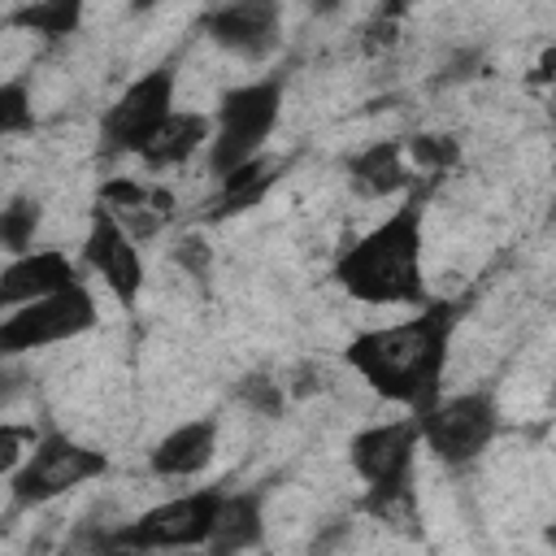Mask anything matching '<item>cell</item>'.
I'll return each instance as SVG.
<instances>
[{
    "instance_id": "cell-1",
    "label": "cell",
    "mask_w": 556,
    "mask_h": 556,
    "mask_svg": "<svg viewBox=\"0 0 556 556\" xmlns=\"http://www.w3.org/2000/svg\"><path fill=\"white\" fill-rule=\"evenodd\" d=\"M460 308V300H426L400 321L356 330L343 348V365L374 395L400 404L404 413H426L443 395Z\"/></svg>"
},
{
    "instance_id": "cell-2",
    "label": "cell",
    "mask_w": 556,
    "mask_h": 556,
    "mask_svg": "<svg viewBox=\"0 0 556 556\" xmlns=\"http://www.w3.org/2000/svg\"><path fill=\"white\" fill-rule=\"evenodd\" d=\"M334 287L374 308L426 304V208L421 191H404V200L374 222L365 235L343 239L330 265Z\"/></svg>"
},
{
    "instance_id": "cell-3",
    "label": "cell",
    "mask_w": 556,
    "mask_h": 556,
    "mask_svg": "<svg viewBox=\"0 0 556 556\" xmlns=\"http://www.w3.org/2000/svg\"><path fill=\"white\" fill-rule=\"evenodd\" d=\"M421 421L417 413L395 421H374L348 439V465L365 482V508L387 517L395 504H408V482L417 469Z\"/></svg>"
},
{
    "instance_id": "cell-4",
    "label": "cell",
    "mask_w": 556,
    "mask_h": 556,
    "mask_svg": "<svg viewBox=\"0 0 556 556\" xmlns=\"http://www.w3.org/2000/svg\"><path fill=\"white\" fill-rule=\"evenodd\" d=\"M282 91H287L282 78H252L243 87H230L217 100L213 139H208V169L217 178L265 152V143L282 117Z\"/></svg>"
},
{
    "instance_id": "cell-5",
    "label": "cell",
    "mask_w": 556,
    "mask_h": 556,
    "mask_svg": "<svg viewBox=\"0 0 556 556\" xmlns=\"http://www.w3.org/2000/svg\"><path fill=\"white\" fill-rule=\"evenodd\" d=\"M109 473V456L61 434V430H43L30 439L26 447V460L4 478L9 482V495L17 508H35V504H48L56 495H70L78 491L83 482L91 478H104Z\"/></svg>"
},
{
    "instance_id": "cell-6",
    "label": "cell",
    "mask_w": 556,
    "mask_h": 556,
    "mask_svg": "<svg viewBox=\"0 0 556 556\" xmlns=\"http://www.w3.org/2000/svg\"><path fill=\"white\" fill-rule=\"evenodd\" d=\"M421 421V447L452 465L465 469L473 465L500 434V400L495 391H456V395H439L426 413H417Z\"/></svg>"
},
{
    "instance_id": "cell-7",
    "label": "cell",
    "mask_w": 556,
    "mask_h": 556,
    "mask_svg": "<svg viewBox=\"0 0 556 556\" xmlns=\"http://www.w3.org/2000/svg\"><path fill=\"white\" fill-rule=\"evenodd\" d=\"M100 321L96 295L87 282L61 287L52 295L26 300L17 308H4L0 321V356H22V352H39L52 343H70L78 334H87Z\"/></svg>"
},
{
    "instance_id": "cell-8",
    "label": "cell",
    "mask_w": 556,
    "mask_h": 556,
    "mask_svg": "<svg viewBox=\"0 0 556 556\" xmlns=\"http://www.w3.org/2000/svg\"><path fill=\"white\" fill-rule=\"evenodd\" d=\"M222 491H191L152 504L135 521H122L100 539V547H122V552H174V547H208L213 521H217Z\"/></svg>"
},
{
    "instance_id": "cell-9",
    "label": "cell",
    "mask_w": 556,
    "mask_h": 556,
    "mask_svg": "<svg viewBox=\"0 0 556 556\" xmlns=\"http://www.w3.org/2000/svg\"><path fill=\"white\" fill-rule=\"evenodd\" d=\"M174 91H178V61L174 56H165L161 65H152L135 83H126V91L104 109V122H100L104 152L139 156L148 148V139L169 122Z\"/></svg>"
},
{
    "instance_id": "cell-10",
    "label": "cell",
    "mask_w": 556,
    "mask_h": 556,
    "mask_svg": "<svg viewBox=\"0 0 556 556\" xmlns=\"http://www.w3.org/2000/svg\"><path fill=\"white\" fill-rule=\"evenodd\" d=\"M83 265L109 287V295L122 308L139 304L143 291V256H139V239L126 230V222L109 208L96 204L91 222H87V239H83Z\"/></svg>"
},
{
    "instance_id": "cell-11",
    "label": "cell",
    "mask_w": 556,
    "mask_h": 556,
    "mask_svg": "<svg viewBox=\"0 0 556 556\" xmlns=\"http://www.w3.org/2000/svg\"><path fill=\"white\" fill-rule=\"evenodd\" d=\"M200 30L239 61H265L282 43V0H222L200 17Z\"/></svg>"
},
{
    "instance_id": "cell-12",
    "label": "cell",
    "mask_w": 556,
    "mask_h": 556,
    "mask_svg": "<svg viewBox=\"0 0 556 556\" xmlns=\"http://www.w3.org/2000/svg\"><path fill=\"white\" fill-rule=\"evenodd\" d=\"M83 282L78 265L61 248H30L22 256H9L0 269V308H17L26 300L52 295L61 287Z\"/></svg>"
},
{
    "instance_id": "cell-13",
    "label": "cell",
    "mask_w": 556,
    "mask_h": 556,
    "mask_svg": "<svg viewBox=\"0 0 556 556\" xmlns=\"http://www.w3.org/2000/svg\"><path fill=\"white\" fill-rule=\"evenodd\" d=\"M217 417H191V421H178L174 430H165L152 452H148V469L165 482H178V478H195L213 465L217 456Z\"/></svg>"
},
{
    "instance_id": "cell-14",
    "label": "cell",
    "mask_w": 556,
    "mask_h": 556,
    "mask_svg": "<svg viewBox=\"0 0 556 556\" xmlns=\"http://www.w3.org/2000/svg\"><path fill=\"white\" fill-rule=\"evenodd\" d=\"M348 187L361 200H387L400 191H413V169H408V148L404 139H378L348 156Z\"/></svg>"
},
{
    "instance_id": "cell-15",
    "label": "cell",
    "mask_w": 556,
    "mask_h": 556,
    "mask_svg": "<svg viewBox=\"0 0 556 556\" xmlns=\"http://www.w3.org/2000/svg\"><path fill=\"white\" fill-rule=\"evenodd\" d=\"M265 543V491H222L208 552H248Z\"/></svg>"
},
{
    "instance_id": "cell-16",
    "label": "cell",
    "mask_w": 556,
    "mask_h": 556,
    "mask_svg": "<svg viewBox=\"0 0 556 556\" xmlns=\"http://www.w3.org/2000/svg\"><path fill=\"white\" fill-rule=\"evenodd\" d=\"M208 139H213V122H208V113L174 109L169 122L148 139V148L139 152V161L152 165V169H174V165H187Z\"/></svg>"
},
{
    "instance_id": "cell-17",
    "label": "cell",
    "mask_w": 556,
    "mask_h": 556,
    "mask_svg": "<svg viewBox=\"0 0 556 556\" xmlns=\"http://www.w3.org/2000/svg\"><path fill=\"white\" fill-rule=\"evenodd\" d=\"M83 13H87V0H30L9 13V26L30 30L39 39H70L83 26Z\"/></svg>"
},
{
    "instance_id": "cell-18",
    "label": "cell",
    "mask_w": 556,
    "mask_h": 556,
    "mask_svg": "<svg viewBox=\"0 0 556 556\" xmlns=\"http://www.w3.org/2000/svg\"><path fill=\"white\" fill-rule=\"evenodd\" d=\"M278 161L274 156H252V161H243V165H235L230 174H222V213H239V208H252V204H261L265 200V191L274 187V178H278Z\"/></svg>"
},
{
    "instance_id": "cell-19",
    "label": "cell",
    "mask_w": 556,
    "mask_h": 556,
    "mask_svg": "<svg viewBox=\"0 0 556 556\" xmlns=\"http://www.w3.org/2000/svg\"><path fill=\"white\" fill-rule=\"evenodd\" d=\"M39 222H43V204L30 200V195H13L4 208H0V243L9 256H22L35 248V235H39Z\"/></svg>"
},
{
    "instance_id": "cell-20",
    "label": "cell",
    "mask_w": 556,
    "mask_h": 556,
    "mask_svg": "<svg viewBox=\"0 0 556 556\" xmlns=\"http://www.w3.org/2000/svg\"><path fill=\"white\" fill-rule=\"evenodd\" d=\"M404 148H408L413 169H421V174H447V169L460 165V139L456 135L421 130V135H408Z\"/></svg>"
},
{
    "instance_id": "cell-21",
    "label": "cell",
    "mask_w": 556,
    "mask_h": 556,
    "mask_svg": "<svg viewBox=\"0 0 556 556\" xmlns=\"http://www.w3.org/2000/svg\"><path fill=\"white\" fill-rule=\"evenodd\" d=\"M235 395H239L243 408L256 413V417H282V408H287V387H282L274 374H265V369L243 374L239 387H235Z\"/></svg>"
},
{
    "instance_id": "cell-22",
    "label": "cell",
    "mask_w": 556,
    "mask_h": 556,
    "mask_svg": "<svg viewBox=\"0 0 556 556\" xmlns=\"http://www.w3.org/2000/svg\"><path fill=\"white\" fill-rule=\"evenodd\" d=\"M35 126V104L22 78H9L0 87V135H22Z\"/></svg>"
},
{
    "instance_id": "cell-23",
    "label": "cell",
    "mask_w": 556,
    "mask_h": 556,
    "mask_svg": "<svg viewBox=\"0 0 556 556\" xmlns=\"http://www.w3.org/2000/svg\"><path fill=\"white\" fill-rule=\"evenodd\" d=\"M174 265L187 269L195 282H208L213 278V248L200 235H187V239L174 243Z\"/></svg>"
},
{
    "instance_id": "cell-24",
    "label": "cell",
    "mask_w": 556,
    "mask_h": 556,
    "mask_svg": "<svg viewBox=\"0 0 556 556\" xmlns=\"http://www.w3.org/2000/svg\"><path fill=\"white\" fill-rule=\"evenodd\" d=\"M22 439H30V434H22L17 426H0V473L9 478L22 460H26V452H22Z\"/></svg>"
},
{
    "instance_id": "cell-25",
    "label": "cell",
    "mask_w": 556,
    "mask_h": 556,
    "mask_svg": "<svg viewBox=\"0 0 556 556\" xmlns=\"http://www.w3.org/2000/svg\"><path fill=\"white\" fill-rule=\"evenodd\" d=\"M534 83H556V43H547L543 48V56L534 61V74H530Z\"/></svg>"
},
{
    "instance_id": "cell-26",
    "label": "cell",
    "mask_w": 556,
    "mask_h": 556,
    "mask_svg": "<svg viewBox=\"0 0 556 556\" xmlns=\"http://www.w3.org/2000/svg\"><path fill=\"white\" fill-rule=\"evenodd\" d=\"M413 4H417V0H382V4H378V17H387V22H400V17H404Z\"/></svg>"
},
{
    "instance_id": "cell-27",
    "label": "cell",
    "mask_w": 556,
    "mask_h": 556,
    "mask_svg": "<svg viewBox=\"0 0 556 556\" xmlns=\"http://www.w3.org/2000/svg\"><path fill=\"white\" fill-rule=\"evenodd\" d=\"M547 543H556V526H552V530H547Z\"/></svg>"
},
{
    "instance_id": "cell-28",
    "label": "cell",
    "mask_w": 556,
    "mask_h": 556,
    "mask_svg": "<svg viewBox=\"0 0 556 556\" xmlns=\"http://www.w3.org/2000/svg\"><path fill=\"white\" fill-rule=\"evenodd\" d=\"M552 96H556V83H552Z\"/></svg>"
}]
</instances>
